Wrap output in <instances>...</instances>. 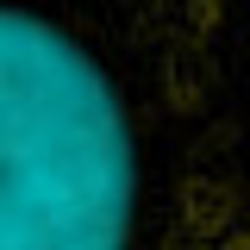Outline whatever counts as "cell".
<instances>
[{
	"instance_id": "6da1fadb",
	"label": "cell",
	"mask_w": 250,
	"mask_h": 250,
	"mask_svg": "<svg viewBox=\"0 0 250 250\" xmlns=\"http://www.w3.org/2000/svg\"><path fill=\"white\" fill-rule=\"evenodd\" d=\"M144 150L75 25L0 0V250H138Z\"/></svg>"
}]
</instances>
